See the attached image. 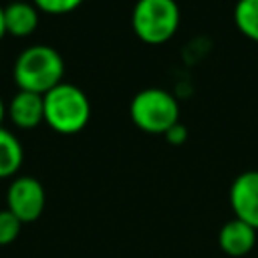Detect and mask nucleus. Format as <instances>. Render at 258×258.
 <instances>
[{"mask_svg": "<svg viewBox=\"0 0 258 258\" xmlns=\"http://www.w3.org/2000/svg\"><path fill=\"white\" fill-rule=\"evenodd\" d=\"M64 60L60 52L48 44H32L24 48L14 62V81L20 91L44 95L62 83Z\"/></svg>", "mask_w": 258, "mask_h": 258, "instance_id": "1", "label": "nucleus"}, {"mask_svg": "<svg viewBox=\"0 0 258 258\" xmlns=\"http://www.w3.org/2000/svg\"><path fill=\"white\" fill-rule=\"evenodd\" d=\"M44 121L58 133H79L91 117V103L85 91L73 83H58L42 95Z\"/></svg>", "mask_w": 258, "mask_h": 258, "instance_id": "2", "label": "nucleus"}, {"mask_svg": "<svg viewBox=\"0 0 258 258\" xmlns=\"http://www.w3.org/2000/svg\"><path fill=\"white\" fill-rule=\"evenodd\" d=\"M129 115L139 129L147 133H165L179 121V103L161 87H145L133 95Z\"/></svg>", "mask_w": 258, "mask_h": 258, "instance_id": "3", "label": "nucleus"}, {"mask_svg": "<svg viewBox=\"0 0 258 258\" xmlns=\"http://www.w3.org/2000/svg\"><path fill=\"white\" fill-rule=\"evenodd\" d=\"M131 24L145 42H163L177 30L179 6L175 0H137Z\"/></svg>", "mask_w": 258, "mask_h": 258, "instance_id": "4", "label": "nucleus"}, {"mask_svg": "<svg viewBox=\"0 0 258 258\" xmlns=\"http://www.w3.org/2000/svg\"><path fill=\"white\" fill-rule=\"evenodd\" d=\"M46 194L42 183L32 175H20L12 179L6 191V210H10L22 224L36 222L44 212Z\"/></svg>", "mask_w": 258, "mask_h": 258, "instance_id": "5", "label": "nucleus"}, {"mask_svg": "<svg viewBox=\"0 0 258 258\" xmlns=\"http://www.w3.org/2000/svg\"><path fill=\"white\" fill-rule=\"evenodd\" d=\"M230 206L234 218L258 230V169L242 171L230 185Z\"/></svg>", "mask_w": 258, "mask_h": 258, "instance_id": "6", "label": "nucleus"}, {"mask_svg": "<svg viewBox=\"0 0 258 258\" xmlns=\"http://www.w3.org/2000/svg\"><path fill=\"white\" fill-rule=\"evenodd\" d=\"M254 244H256V228H252L250 224L238 218L228 220L218 232L220 250L232 258H242L250 254Z\"/></svg>", "mask_w": 258, "mask_h": 258, "instance_id": "7", "label": "nucleus"}, {"mask_svg": "<svg viewBox=\"0 0 258 258\" xmlns=\"http://www.w3.org/2000/svg\"><path fill=\"white\" fill-rule=\"evenodd\" d=\"M8 115H10L12 123L20 129L36 127L40 121H44L42 95L30 93V91H18L8 105Z\"/></svg>", "mask_w": 258, "mask_h": 258, "instance_id": "8", "label": "nucleus"}, {"mask_svg": "<svg viewBox=\"0 0 258 258\" xmlns=\"http://www.w3.org/2000/svg\"><path fill=\"white\" fill-rule=\"evenodd\" d=\"M4 26L12 36H28L38 26V10L30 2L14 0L4 6Z\"/></svg>", "mask_w": 258, "mask_h": 258, "instance_id": "9", "label": "nucleus"}, {"mask_svg": "<svg viewBox=\"0 0 258 258\" xmlns=\"http://www.w3.org/2000/svg\"><path fill=\"white\" fill-rule=\"evenodd\" d=\"M22 145L14 133L0 127V179L14 175L22 165Z\"/></svg>", "mask_w": 258, "mask_h": 258, "instance_id": "10", "label": "nucleus"}, {"mask_svg": "<svg viewBox=\"0 0 258 258\" xmlns=\"http://www.w3.org/2000/svg\"><path fill=\"white\" fill-rule=\"evenodd\" d=\"M234 20L246 36L258 40V0H238L234 6Z\"/></svg>", "mask_w": 258, "mask_h": 258, "instance_id": "11", "label": "nucleus"}, {"mask_svg": "<svg viewBox=\"0 0 258 258\" xmlns=\"http://www.w3.org/2000/svg\"><path fill=\"white\" fill-rule=\"evenodd\" d=\"M20 228H22V222L10 210H0V246L12 244L18 238Z\"/></svg>", "mask_w": 258, "mask_h": 258, "instance_id": "12", "label": "nucleus"}, {"mask_svg": "<svg viewBox=\"0 0 258 258\" xmlns=\"http://www.w3.org/2000/svg\"><path fill=\"white\" fill-rule=\"evenodd\" d=\"M36 8L50 12V14H62V12H71L75 10L83 0H32Z\"/></svg>", "mask_w": 258, "mask_h": 258, "instance_id": "13", "label": "nucleus"}, {"mask_svg": "<svg viewBox=\"0 0 258 258\" xmlns=\"http://www.w3.org/2000/svg\"><path fill=\"white\" fill-rule=\"evenodd\" d=\"M163 135H165V139H167L169 143H173V145H181V143L187 139V127H185L183 123L177 121V123H173Z\"/></svg>", "mask_w": 258, "mask_h": 258, "instance_id": "14", "label": "nucleus"}, {"mask_svg": "<svg viewBox=\"0 0 258 258\" xmlns=\"http://www.w3.org/2000/svg\"><path fill=\"white\" fill-rule=\"evenodd\" d=\"M6 34V26H4V8L0 6V38Z\"/></svg>", "mask_w": 258, "mask_h": 258, "instance_id": "15", "label": "nucleus"}, {"mask_svg": "<svg viewBox=\"0 0 258 258\" xmlns=\"http://www.w3.org/2000/svg\"><path fill=\"white\" fill-rule=\"evenodd\" d=\"M4 113H6V107H4V101H2V97H0V123H2V119H4ZM2 127V125H0Z\"/></svg>", "mask_w": 258, "mask_h": 258, "instance_id": "16", "label": "nucleus"}]
</instances>
